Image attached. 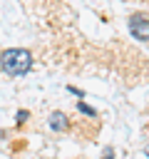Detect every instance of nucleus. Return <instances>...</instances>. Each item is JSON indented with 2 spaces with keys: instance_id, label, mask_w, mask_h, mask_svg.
<instances>
[{
  "instance_id": "f257e3e1",
  "label": "nucleus",
  "mask_w": 149,
  "mask_h": 159,
  "mask_svg": "<svg viewBox=\"0 0 149 159\" xmlns=\"http://www.w3.org/2000/svg\"><path fill=\"white\" fill-rule=\"evenodd\" d=\"M32 52L25 47H7L0 52V70L7 77H22L32 70Z\"/></svg>"
},
{
  "instance_id": "f03ea898",
  "label": "nucleus",
  "mask_w": 149,
  "mask_h": 159,
  "mask_svg": "<svg viewBox=\"0 0 149 159\" xmlns=\"http://www.w3.org/2000/svg\"><path fill=\"white\" fill-rule=\"evenodd\" d=\"M127 27H129V35L139 42H149V17L147 15H132L127 20Z\"/></svg>"
},
{
  "instance_id": "7ed1b4c3",
  "label": "nucleus",
  "mask_w": 149,
  "mask_h": 159,
  "mask_svg": "<svg viewBox=\"0 0 149 159\" xmlns=\"http://www.w3.org/2000/svg\"><path fill=\"white\" fill-rule=\"evenodd\" d=\"M47 124H50L52 132H67V129H70V119H67V114L60 112V109H55V112L47 117Z\"/></svg>"
},
{
  "instance_id": "20e7f679",
  "label": "nucleus",
  "mask_w": 149,
  "mask_h": 159,
  "mask_svg": "<svg viewBox=\"0 0 149 159\" xmlns=\"http://www.w3.org/2000/svg\"><path fill=\"white\" fill-rule=\"evenodd\" d=\"M77 112H82V114H87V117H92V119L97 117V109H92V107H89V104H84L82 99L77 102Z\"/></svg>"
},
{
  "instance_id": "39448f33",
  "label": "nucleus",
  "mask_w": 149,
  "mask_h": 159,
  "mask_svg": "<svg viewBox=\"0 0 149 159\" xmlns=\"http://www.w3.org/2000/svg\"><path fill=\"white\" fill-rule=\"evenodd\" d=\"M27 117H30V112H27V109H20V112L15 114V122H17V124H25Z\"/></svg>"
},
{
  "instance_id": "423d86ee",
  "label": "nucleus",
  "mask_w": 149,
  "mask_h": 159,
  "mask_svg": "<svg viewBox=\"0 0 149 159\" xmlns=\"http://www.w3.org/2000/svg\"><path fill=\"white\" fill-rule=\"evenodd\" d=\"M102 159H114V149H112V147H107V149H104V154H102Z\"/></svg>"
},
{
  "instance_id": "0eeeda50",
  "label": "nucleus",
  "mask_w": 149,
  "mask_h": 159,
  "mask_svg": "<svg viewBox=\"0 0 149 159\" xmlns=\"http://www.w3.org/2000/svg\"><path fill=\"white\" fill-rule=\"evenodd\" d=\"M144 154H147V157H149V147H147V149H144Z\"/></svg>"
}]
</instances>
